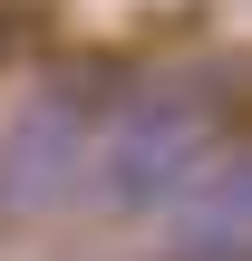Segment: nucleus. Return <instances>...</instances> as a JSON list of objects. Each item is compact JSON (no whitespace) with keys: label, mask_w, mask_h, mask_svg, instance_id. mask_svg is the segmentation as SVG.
<instances>
[{"label":"nucleus","mask_w":252,"mask_h":261,"mask_svg":"<svg viewBox=\"0 0 252 261\" xmlns=\"http://www.w3.org/2000/svg\"><path fill=\"white\" fill-rule=\"evenodd\" d=\"M214 155H233V97H223V77L185 68L155 87H117V107L97 116V145H87V184L107 213H165Z\"/></svg>","instance_id":"f257e3e1"},{"label":"nucleus","mask_w":252,"mask_h":261,"mask_svg":"<svg viewBox=\"0 0 252 261\" xmlns=\"http://www.w3.org/2000/svg\"><path fill=\"white\" fill-rule=\"evenodd\" d=\"M107 107H117L107 58H78V68L39 77L10 107V126H0V213L10 223H39V213H58L87 184V145H97V116Z\"/></svg>","instance_id":"f03ea898"},{"label":"nucleus","mask_w":252,"mask_h":261,"mask_svg":"<svg viewBox=\"0 0 252 261\" xmlns=\"http://www.w3.org/2000/svg\"><path fill=\"white\" fill-rule=\"evenodd\" d=\"M155 261H252V165L243 155H214L155 213Z\"/></svg>","instance_id":"7ed1b4c3"}]
</instances>
